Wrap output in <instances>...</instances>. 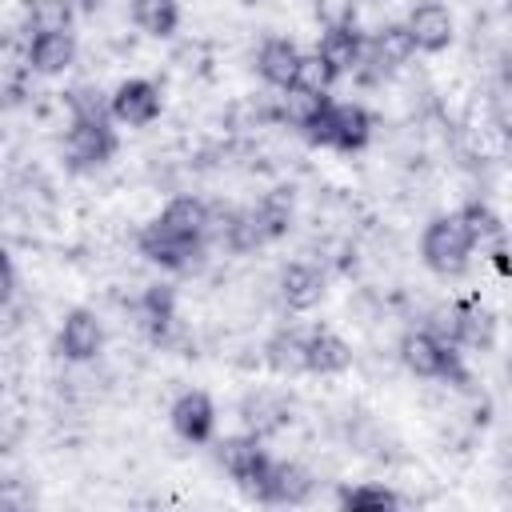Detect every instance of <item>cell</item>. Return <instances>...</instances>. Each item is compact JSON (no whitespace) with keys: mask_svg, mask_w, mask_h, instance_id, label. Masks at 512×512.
Segmentation results:
<instances>
[{"mask_svg":"<svg viewBox=\"0 0 512 512\" xmlns=\"http://www.w3.org/2000/svg\"><path fill=\"white\" fill-rule=\"evenodd\" d=\"M396 356H400V364H404L412 376H420V380H444V384H452V388H468V368H464L456 344L436 340L428 328L404 332L400 344H396Z\"/></svg>","mask_w":512,"mask_h":512,"instance_id":"6da1fadb","label":"cell"},{"mask_svg":"<svg viewBox=\"0 0 512 512\" xmlns=\"http://www.w3.org/2000/svg\"><path fill=\"white\" fill-rule=\"evenodd\" d=\"M472 236L464 228V220L456 212H444V216H432L424 224V236H420V260L428 272L436 276H460L472 260Z\"/></svg>","mask_w":512,"mask_h":512,"instance_id":"7a4b0ae2","label":"cell"},{"mask_svg":"<svg viewBox=\"0 0 512 512\" xmlns=\"http://www.w3.org/2000/svg\"><path fill=\"white\" fill-rule=\"evenodd\" d=\"M136 252H140L148 264L164 268V272H192V268L204 264L208 244H204V240L176 236V232H168L160 220H148V224H140V232H136Z\"/></svg>","mask_w":512,"mask_h":512,"instance_id":"3957f363","label":"cell"},{"mask_svg":"<svg viewBox=\"0 0 512 512\" xmlns=\"http://www.w3.org/2000/svg\"><path fill=\"white\" fill-rule=\"evenodd\" d=\"M120 148V136L112 124H96V120H68L60 152L68 172H96L104 168Z\"/></svg>","mask_w":512,"mask_h":512,"instance_id":"277c9868","label":"cell"},{"mask_svg":"<svg viewBox=\"0 0 512 512\" xmlns=\"http://www.w3.org/2000/svg\"><path fill=\"white\" fill-rule=\"evenodd\" d=\"M108 108H112V120L116 124H128V128H148L160 120L164 112V92L156 80L148 76H128L120 80L112 92H108Z\"/></svg>","mask_w":512,"mask_h":512,"instance_id":"5b68a950","label":"cell"},{"mask_svg":"<svg viewBox=\"0 0 512 512\" xmlns=\"http://www.w3.org/2000/svg\"><path fill=\"white\" fill-rule=\"evenodd\" d=\"M312 488H316V476L304 464H296V460H268L248 492L256 500H264V504H304L312 496Z\"/></svg>","mask_w":512,"mask_h":512,"instance_id":"8992f818","label":"cell"},{"mask_svg":"<svg viewBox=\"0 0 512 512\" xmlns=\"http://www.w3.org/2000/svg\"><path fill=\"white\" fill-rule=\"evenodd\" d=\"M56 348H60V356L72 360V364L96 360V356L104 352V324H100V316H96L92 308H72V312H64L60 332H56Z\"/></svg>","mask_w":512,"mask_h":512,"instance_id":"52a82bcc","label":"cell"},{"mask_svg":"<svg viewBox=\"0 0 512 512\" xmlns=\"http://www.w3.org/2000/svg\"><path fill=\"white\" fill-rule=\"evenodd\" d=\"M168 420H172V432H176L184 444H208L212 432H216V404H212L208 392L184 388V392L172 400Z\"/></svg>","mask_w":512,"mask_h":512,"instance_id":"ba28073f","label":"cell"},{"mask_svg":"<svg viewBox=\"0 0 512 512\" xmlns=\"http://www.w3.org/2000/svg\"><path fill=\"white\" fill-rule=\"evenodd\" d=\"M324 292H328V276H324V268H316L308 260H292L276 276V296L292 312H312L324 300Z\"/></svg>","mask_w":512,"mask_h":512,"instance_id":"9c48e42d","label":"cell"},{"mask_svg":"<svg viewBox=\"0 0 512 512\" xmlns=\"http://www.w3.org/2000/svg\"><path fill=\"white\" fill-rule=\"evenodd\" d=\"M272 456L264 452V440L260 436H252V432H240V436H224V440H216V464L236 480V484H244V488H252L256 484V476L264 472V464H268Z\"/></svg>","mask_w":512,"mask_h":512,"instance_id":"30bf717a","label":"cell"},{"mask_svg":"<svg viewBox=\"0 0 512 512\" xmlns=\"http://www.w3.org/2000/svg\"><path fill=\"white\" fill-rule=\"evenodd\" d=\"M404 28L412 32L416 52H444V48L452 44V36H456V20H452L448 4H440V0H420V4H412Z\"/></svg>","mask_w":512,"mask_h":512,"instance_id":"8fae6325","label":"cell"},{"mask_svg":"<svg viewBox=\"0 0 512 512\" xmlns=\"http://www.w3.org/2000/svg\"><path fill=\"white\" fill-rule=\"evenodd\" d=\"M76 56L80 48L72 32H40V36H28L24 44V64L36 76H64L76 64Z\"/></svg>","mask_w":512,"mask_h":512,"instance_id":"7c38bea8","label":"cell"},{"mask_svg":"<svg viewBox=\"0 0 512 512\" xmlns=\"http://www.w3.org/2000/svg\"><path fill=\"white\" fill-rule=\"evenodd\" d=\"M240 420H244V432L264 440V436H276L292 424V404L272 388H256L240 400Z\"/></svg>","mask_w":512,"mask_h":512,"instance_id":"4fadbf2b","label":"cell"},{"mask_svg":"<svg viewBox=\"0 0 512 512\" xmlns=\"http://www.w3.org/2000/svg\"><path fill=\"white\" fill-rule=\"evenodd\" d=\"M372 132H376V120L364 104L356 100H332V144L336 152L352 156V152H364L372 144Z\"/></svg>","mask_w":512,"mask_h":512,"instance_id":"5bb4252c","label":"cell"},{"mask_svg":"<svg viewBox=\"0 0 512 512\" xmlns=\"http://www.w3.org/2000/svg\"><path fill=\"white\" fill-rule=\"evenodd\" d=\"M368 56H372V64H376L384 76L408 68L412 56H416V40H412V32L404 28V20L380 24V28L368 36Z\"/></svg>","mask_w":512,"mask_h":512,"instance_id":"9a60e30c","label":"cell"},{"mask_svg":"<svg viewBox=\"0 0 512 512\" xmlns=\"http://www.w3.org/2000/svg\"><path fill=\"white\" fill-rule=\"evenodd\" d=\"M132 312H136V324H140V328L160 344V340L168 336V328L176 324V288H172V284H164V280L144 284V292L136 296Z\"/></svg>","mask_w":512,"mask_h":512,"instance_id":"2e32d148","label":"cell"},{"mask_svg":"<svg viewBox=\"0 0 512 512\" xmlns=\"http://www.w3.org/2000/svg\"><path fill=\"white\" fill-rule=\"evenodd\" d=\"M252 220H256V228L264 232L268 244L280 240V236H288L292 224H296V192H292L288 184L268 188V192L252 204Z\"/></svg>","mask_w":512,"mask_h":512,"instance_id":"e0dca14e","label":"cell"},{"mask_svg":"<svg viewBox=\"0 0 512 512\" xmlns=\"http://www.w3.org/2000/svg\"><path fill=\"white\" fill-rule=\"evenodd\" d=\"M260 356H264V364L276 376H300V372H308V332H300V328H276L264 340Z\"/></svg>","mask_w":512,"mask_h":512,"instance_id":"ac0fdd59","label":"cell"},{"mask_svg":"<svg viewBox=\"0 0 512 512\" xmlns=\"http://www.w3.org/2000/svg\"><path fill=\"white\" fill-rule=\"evenodd\" d=\"M296 60H300V48L296 40L288 36H264L260 48H256V76L272 88H288L292 84V72H296Z\"/></svg>","mask_w":512,"mask_h":512,"instance_id":"d6986e66","label":"cell"},{"mask_svg":"<svg viewBox=\"0 0 512 512\" xmlns=\"http://www.w3.org/2000/svg\"><path fill=\"white\" fill-rule=\"evenodd\" d=\"M352 368V344L336 336L332 328H312L308 332V372L316 376H340Z\"/></svg>","mask_w":512,"mask_h":512,"instance_id":"ffe728a7","label":"cell"},{"mask_svg":"<svg viewBox=\"0 0 512 512\" xmlns=\"http://www.w3.org/2000/svg\"><path fill=\"white\" fill-rule=\"evenodd\" d=\"M168 232H176V236H188V240H204V228H208V200H200V196H192V192H180V196H172L164 208H160V216H156ZM208 244V240H204Z\"/></svg>","mask_w":512,"mask_h":512,"instance_id":"44dd1931","label":"cell"},{"mask_svg":"<svg viewBox=\"0 0 512 512\" xmlns=\"http://www.w3.org/2000/svg\"><path fill=\"white\" fill-rule=\"evenodd\" d=\"M492 344H496V312H488L480 304V296L460 300V336H456V348L488 352Z\"/></svg>","mask_w":512,"mask_h":512,"instance_id":"7402d4cb","label":"cell"},{"mask_svg":"<svg viewBox=\"0 0 512 512\" xmlns=\"http://www.w3.org/2000/svg\"><path fill=\"white\" fill-rule=\"evenodd\" d=\"M316 52L324 56V64H328V68L336 72V80H340V76H352V72H356L360 56H364V36H360L356 28H336V32H324V36H320Z\"/></svg>","mask_w":512,"mask_h":512,"instance_id":"603a6c76","label":"cell"},{"mask_svg":"<svg viewBox=\"0 0 512 512\" xmlns=\"http://www.w3.org/2000/svg\"><path fill=\"white\" fill-rule=\"evenodd\" d=\"M128 12H132V24L156 40H168L180 28V0H132Z\"/></svg>","mask_w":512,"mask_h":512,"instance_id":"cb8c5ba5","label":"cell"},{"mask_svg":"<svg viewBox=\"0 0 512 512\" xmlns=\"http://www.w3.org/2000/svg\"><path fill=\"white\" fill-rule=\"evenodd\" d=\"M76 4L72 0H24V32H72Z\"/></svg>","mask_w":512,"mask_h":512,"instance_id":"d4e9b609","label":"cell"},{"mask_svg":"<svg viewBox=\"0 0 512 512\" xmlns=\"http://www.w3.org/2000/svg\"><path fill=\"white\" fill-rule=\"evenodd\" d=\"M64 104H68V116L72 120H96V124H116L112 120V108H108V92L96 88V84H76L64 92Z\"/></svg>","mask_w":512,"mask_h":512,"instance_id":"484cf974","label":"cell"},{"mask_svg":"<svg viewBox=\"0 0 512 512\" xmlns=\"http://www.w3.org/2000/svg\"><path fill=\"white\" fill-rule=\"evenodd\" d=\"M332 84H336V72L324 64V56H320L316 48H312V52H300L288 88H300V92H312V96H328Z\"/></svg>","mask_w":512,"mask_h":512,"instance_id":"4316f807","label":"cell"},{"mask_svg":"<svg viewBox=\"0 0 512 512\" xmlns=\"http://www.w3.org/2000/svg\"><path fill=\"white\" fill-rule=\"evenodd\" d=\"M460 220H464V228H468V236H472V244L480 248V244H492L496 236H504V224H500V216H496V208L488 204V200H468L460 212H456Z\"/></svg>","mask_w":512,"mask_h":512,"instance_id":"83f0119b","label":"cell"},{"mask_svg":"<svg viewBox=\"0 0 512 512\" xmlns=\"http://www.w3.org/2000/svg\"><path fill=\"white\" fill-rule=\"evenodd\" d=\"M340 508H352V512H364V508H400L404 496L392 492L388 484H352V488H340Z\"/></svg>","mask_w":512,"mask_h":512,"instance_id":"f1b7e54d","label":"cell"},{"mask_svg":"<svg viewBox=\"0 0 512 512\" xmlns=\"http://www.w3.org/2000/svg\"><path fill=\"white\" fill-rule=\"evenodd\" d=\"M312 16L324 32H336V28H356V16H360V0H312Z\"/></svg>","mask_w":512,"mask_h":512,"instance_id":"f546056e","label":"cell"},{"mask_svg":"<svg viewBox=\"0 0 512 512\" xmlns=\"http://www.w3.org/2000/svg\"><path fill=\"white\" fill-rule=\"evenodd\" d=\"M436 340H444V344H456V336H460V300H444V304H436L432 312H428V324H424Z\"/></svg>","mask_w":512,"mask_h":512,"instance_id":"4dcf8cb0","label":"cell"},{"mask_svg":"<svg viewBox=\"0 0 512 512\" xmlns=\"http://www.w3.org/2000/svg\"><path fill=\"white\" fill-rule=\"evenodd\" d=\"M32 504V488L20 476H0V508H24Z\"/></svg>","mask_w":512,"mask_h":512,"instance_id":"1f68e13d","label":"cell"},{"mask_svg":"<svg viewBox=\"0 0 512 512\" xmlns=\"http://www.w3.org/2000/svg\"><path fill=\"white\" fill-rule=\"evenodd\" d=\"M12 296H16V264H12L8 248L0 244V312L12 304Z\"/></svg>","mask_w":512,"mask_h":512,"instance_id":"d6a6232c","label":"cell"},{"mask_svg":"<svg viewBox=\"0 0 512 512\" xmlns=\"http://www.w3.org/2000/svg\"><path fill=\"white\" fill-rule=\"evenodd\" d=\"M488 260H492V268H496L500 276H508V272H512V264H508V248H504V236H496V240H492Z\"/></svg>","mask_w":512,"mask_h":512,"instance_id":"836d02e7","label":"cell"},{"mask_svg":"<svg viewBox=\"0 0 512 512\" xmlns=\"http://www.w3.org/2000/svg\"><path fill=\"white\" fill-rule=\"evenodd\" d=\"M72 4H76V8H84V12H96L104 0H72Z\"/></svg>","mask_w":512,"mask_h":512,"instance_id":"e575fe53","label":"cell"},{"mask_svg":"<svg viewBox=\"0 0 512 512\" xmlns=\"http://www.w3.org/2000/svg\"><path fill=\"white\" fill-rule=\"evenodd\" d=\"M0 408H4V384H0Z\"/></svg>","mask_w":512,"mask_h":512,"instance_id":"d590c367","label":"cell"},{"mask_svg":"<svg viewBox=\"0 0 512 512\" xmlns=\"http://www.w3.org/2000/svg\"><path fill=\"white\" fill-rule=\"evenodd\" d=\"M244 4H260V0H244Z\"/></svg>","mask_w":512,"mask_h":512,"instance_id":"8d00e7d4","label":"cell"}]
</instances>
